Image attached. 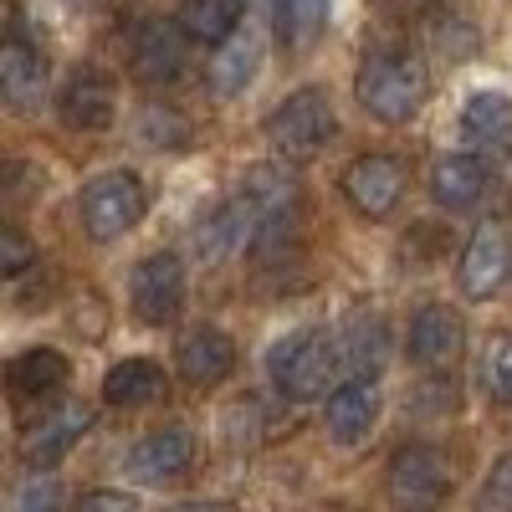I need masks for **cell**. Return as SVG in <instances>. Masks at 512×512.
<instances>
[{
	"label": "cell",
	"mask_w": 512,
	"mask_h": 512,
	"mask_svg": "<svg viewBox=\"0 0 512 512\" xmlns=\"http://www.w3.org/2000/svg\"><path fill=\"white\" fill-rule=\"evenodd\" d=\"M431 77L410 52H369L354 72V98L379 123H410L425 108Z\"/></svg>",
	"instance_id": "6da1fadb"
},
{
	"label": "cell",
	"mask_w": 512,
	"mask_h": 512,
	"mask_svg": "<svg viewBox=\"0 0 512 512\" xmlns=\"http://www.w3.org/2000/svg\"><path fill=\"white\" fill-rule=\"evenodd\" d=\"M338 369H344V359H338V338H328L323 328H292L267 349V379L292 400L328 395Z\"/></svg>",
	"instance_id": "7a4b0ae2"
},
{
	"label": "cell",
	"mask_w": 512,
	"mask_h": 512,
	"mask_svg": "<svg viewBox=\"0 0 512 512\" xmlns=\"http://www.w3.org/2000/svg\"><path fill=\"white\" fill-rule=\"evenodd\" d=\"M262 134H267V144L277 149V159H287V164L313 159V154L333 139V103H328V93H323V88H297V93H287V98L267 113Z\"/></svg>",
	"instance_id": "3957f363"
},
{
	"label": "cell",
	"mask_w": 512,
	"mask_h": 512,
	"mask_svg": "<svg viewBox=\"0 0 512 512\" xmlns=\"http://www.w3.org/2000/svg\"><path fill=\"white\" fill-rule=\"evenodd\" d=\"M144 210H149L144 180L134 169H108L82 190V231L93 241H118L144 221Z\"/></svg>",
	"instance_id": "277c9868"
},
{
	"label": "cell",
	"mask_w": 512,
	"mask_h": 512,
	"mask_svg": "<svg viewBox=\"0 0 512 512\" xmlns=\"http://www.w3.org/2000/svg\"><path fill=\"white\" fill-rule=\"evenodd\" d=\"M128 308H134L139 323L164 328L175 323L185 308V262L175 251H149L144 262L128 277Z\"/></svg>",
	"instance_id": "5b68a950"
},
{
	"label": "cell",
	"mask_w": 512,
	"mask_h": 512,
	"mask_svg": "<svg viewBox=\"0 0 512 512\" xmlns=\"http://www.w3.org/2000/svg\"><path fill=\"white\" fill-rule=\"evenodd\" d=\"M338 190H344V200L359 210L364 221H384L400 205V195H405V164L395 154H359V159L344 164Z\"/></svg>",
	"instance_id": "8992f818"
},
{
	"label": "cell",
	"mask_w": 512,
	"mask_h": 512,
	"mask_svg": "<svg viewBox=\"0 0 512 512\" xmlns=\"http://www.w3.org/2000/svg\"><path fill=\"white\" fill-rule=\"evenodd\" d=\"M384 482H390V497L400 507H431L451 492V461L425 446V441H410L390 456V472H384Z\"/></svg>",
	"instance_id": "52a82bcc"
},
{
	"label": "cell",
	"mask_w": 512,
	"mask_h": 512,
	"mask_svg": "<svg viewBox=\"0 0 512 512\" xmlns=\"http://www.w3.org/2000/svg\"><path fill=\"white\" fill-rule=\"evenodd\" d=\"M405 349H410V364H420L425 374H446L461 349H466V323L456 308L446 303H425L415 318H410V333H405Z\"/></svg>",
	"instance_id": "ba28073f"
},
{
	"label": "cell",
	"mask_w": 512,
	"mask_h": 512,
	"mask_svg": "<svg viewBox=\"0 0 512 512\" xmlns=\"http://www.w3.org/2000/svg\"><path fill=\"white\" fill-rule=\"evenodd\" d=\"M185 31L180 21H144L134 31V47H128V72H134L144 88H169L180 72H185Z\"/></svg>",
	"instance_id": "9c48e42d"
},
{
	"label": "cell",
	"mask_w": 512,
	"mask_h": 512,
	"mask_svg": "<svg viewBox=\"0 0 512 512\" xmlns=\"http://www.w3.org/2000/svg\"><path fill=\"white\" fill-rule=\"evenodd\" d=\"M93 431V410L88 405H57L47 410L21 441V461L31 466V472H52V466Z\"/></svg>",
	"instance_id": "30bf717a"
},
{
	"label": "cell",
	"mask_w": 512,
	"mask_h": 512,
	"mask_svg": "<svg viewBox=\"0 0 512 512\" xmlns=\"http://www.w3.org/2000/svg\"><path fill=\"white\" fill-rule=\"evenodd\" d=\"M456 277H461V292L466 297H492V292H502V282L512 277V241H507V231L502 226H477L472 231V241H466V251H461V267H456Z\"/></svg>",
	"instance_id": "8fae6325"
},
{
	"label": "cell",
	"mask_w": 512,
	"mask_h": 512,
	"mask_svg": "<svg viewBox=\"0 0 512 512\" xmlns=\"http://www.w3.org/2000/svg\"><path fill=\"white\" fill-rule=\"evenodd\" d=\"M379 420V390L374 379L364 374H349L344 384H333V395L323 405V425H328V441L338 446H359Z\"/></svg>",
	"instance_id": "7c38bea8"
},
{
	"label": "cell",
	"mask_w": 512,
	"mask_h": 512,
	"mask_svg": "<svg viewBox=\"0 0 512 512\" xmlns=\"http://www.w3.org/2000/svg\"><path fill=\"white\" fill-rule=\"evenodd\" d=\"M0 93H6L11 108H36L41 93H47V57H41V47H31L21 21H11V36L6 47H0Z\"/></svg>",
	"instance_id": "4fadbf2b"
},
{
	"label": "cell",
	"mask_w": 512,
	"mask_h": 512,
	"mask_svg": "<svg viewBox=\"0 0 512 512\" xmlns=\"http://www.w3.org/2000/svg\"><path fill=\"white\" fill-rule=\"evenodd\" d=\"M57 113L72 134H98V128H108L113 113H118V93L103 72H72L62 98H57Z\"/></svg>",
	"instance_id": "5bb4252c"
},
{
	"label": "cell",
	"mask_w": 512,
	"mask_h": 512,
	"mask_svg": "<svg viewBox=\"0 0 512 512\" xmlns=\"http://www.w3.org/2000/svg\"><path fill=\"white\" fill-rule=\"evenodd\" d=\"M175 364H180L185 384H195V390H216V384H226L231 369H236V344H231V333H221V328H195V333L180 338Z\"/></svg>",
	"instance_id": "9a60e30c"
},
{
	"label": "cell",
	"mask_w": 512,
	"mask_h": 512,
	"mask_svg": "<svg viewBox=\"0 0 512 512\" xmlns=\"http://www.w3.org/2000/svg\"><path fill=\"white\" fill-rule=\"evenodd\" d=\"M190 461H195V436L185 425H159V431H149L128 451V472L139 482H169V477L190 472Z\"/></svg>",
	"instance_id": "2e32d148"
},
{
	"label": "cell",
	"mask_w": 512,
	"mask_h": 512,
	"mask_svg": "<svg viewBox=\"0 0 512 512\" xmlns=\"http://www.w3.org/2000/svg\"><path fill=\"white\" fill-rule=\"evenodd\" d=\"M487 195V164L477 154H441L431 164V200L441 210H472Z\"/></svg>",
	"instance_id": "e0dca14e"
},
{
	"label": "cell",
	"mask_w": 512,
	"mask_h": 512,
	"mask_svg": "<svg viewBox=\"0 0 512 512\" xmlns=\"http://www.w3.org/2000/svg\"><path fill=\"white\" fill-rule=\"evenodd\" d=\"M338 359H344V374H364L374 379L390 359V328H384L379 313H354L344 328H338Z\"/></svg>",
	"instance_id": "ac0fdd59"
},
{
	"label": "cell",
	"mask_w": 512,
	"mask_h": 512,
	"mask_svg": "<svg viewBox=\"0 0 512 512\" xmlns=\"http://www.w3.org/2000/svg\"><path fill=\"white\" fill-rule=\"evenodd\" d=\"M67 374H72L67 354H57V349H26V354H16L6 364V390L16 400H41V395H57L67 384Z\"/></svg>",
	"instance_id": "d6986e66"
},
{
	"label": "cell",
	"mask_w": 512,
	"mask_h": 512,
	"mask_svg": "<svg viewBox=\"0 0 512 512\" xmlns=\"http://www.w3.org/2000/svg\"><path fill=\"white\" fill-rule=\"evenodd\" d=\"M461 134L477 149H507L512 144V98L507 93H472L461 108Z\"/></svg>",
	"instance_id": "ffe728a7"
},
{
	"label": "cell",
	"mask_w": 512,
	"mask_h": 512,
	"mask_svg": "<svg viewBox=\"0 0 512 512\" xmlns=\"http://www.w3.org/2000/svg\"><path fill=\"white\" fill-rule=\"evenodd\" d=\"M164 395V369L154 359H123L103 374V400L113 410H139Z\"/></svg>",
	"instance_id": "44dd1931"
},
{
	"label": "cell",
	"mask_w": 512,
	"mask_h": 512,
	"mask_svg": "<svg viewBox=\"0 0 512 512\" xmlns=\"http://www.w3.org/2000/svg\"><path fill=\"white\" fill-rule=\"evenodd\" d=\"M175 21L200 47H221L241 31V0H180Z\"/></svg>",
	"instance_id": "7402d4cb"
},
{
	"label": "cell",
	"mask_w": 512,
	"mask_h": 512,
	"mask_svg": "<svg viewBox=\"0 0 512 512\" xmlns=\"http://www.w3.org/2000/svg\"><path fill=\"white\" fill-rule=\"evenodd\" d=\"M323 31H328V0H277V36L287 52L318 47Z\"/></svg>",
	"instance_id": "603a6c76"
},
{
	"label": "cell",
	"mask_w": 512,
	"mask_h": 512,
	"mask_svg": "<svg viewBox=\"0 0 512 512\" xmlns=\"http://www.w3.org/2000/svg\"><path fill=\"white\" fill-rule=\"evenodd\" d=\"M256 62H262L256 36H231V41H221V57L210 62V82H216V93H221V98L246 93L251 77H256Z\"/></svg>",
	"instance_id": "cb8c5ba5"
},
{
	"label": "cell",
	"mask_w": 512,
	"mask_h": 512,
	"mask_svg": "<svg viewBox=\"0 0 512 512\" xmlns=\"http://www.w3.org/2000/svg\"><path fill=\"white\" fill-rule=\"evenodd\" d=\"M134 134L144 149H185L195 134H190V123L175 113V108H164V103H149L134 123Z\"/></svg>",
	"instance_id": "d4e9b609"
},
{
	"label": "cell",
	"mask_w": 512,
	"mask_h": 512,
	"mask_svg": "<svg viewBox=\"0 0 512 512\" xmlns=\"http://www.w3.org/2000/svg\"><path fill=\"white\" fill-rule=\"evenodd\" d=\"M482 390L497 405H512V333H492L482 349Z\"/></svg>",
	"instance_id": "484cf974"
},
{
	"label": "cell",
	"mask_w": 512,
	"mask_h": 512,
	"mask_svg": "<svg viewBox=\"0 0 512 512\" xmlns=\"http://www.w3.org/2000/svg\"><path fill=\"white\" fill-rule=\"evenodd\" d=\"M31 267H36V246H31V236H26L21 226H6V231H0V272L16 282V277H26Z\"/></svg>",
	"instance_id": "4316f807"
},
{
	"label": "cell",
	"mask_w": 512,
	"mask_h": 512,
	"mask_svg": "<svg viewBox=\"0 0 512 512\" xmlns=\"http://www.w3.org/2000/svg\"><path fill=\"white\" fill-rule=\"evenodd\" d=\"M482 507H512V451L492 466V477L482 482Z\"/></svg>",
	"instance_id": "83f0119b"
},
{
	"label": "cell",
	"mask_w": 512,
	"mask_h": 512,
	"mask_svg": "<svg viewBox=\"0 0 512 512\" xmlns=\"http://www.w3.org/2000/svg\"><path fill=\"white\" fill-rule=\"evenodd\" d=\"M77 502H82V512H88V507H113V512H134V507H139V497H134V492H108V487H98V492H82Z\"/></svg>",
	"instance_id": "f1b7e54d"
},
{
	"label": "cell",
	"mask_w": 512,
	"mask_h": 512,
	"mask_svg": "<svg viewBox=\"0 0 512 512\" xmlns=\"http://www.w3.org/2000/svg\"><path fill=\"white\" fill-rule=\"evenodd\" d=\"M62 502V492L52 487V482H26L21 487V497H16V507L21 512H36V507H57Z\"/></svg>",
	"instance_id": "f546056e"
},
{
	"label": "cell",
	"mask_w": 512,
	"mask_h": 512,
	"mask_svg": "<svg viewBox=\"0 0 512 512\" xmlns=\"http://www.w3.org/2000/svg\"><path fill=\"white\" fill-rule=\"evenodd\" d=\"M67 6H98V0H67Z\"/></svg>",
	"instance_id": "4dcf8cb0"
}]
</instances>
